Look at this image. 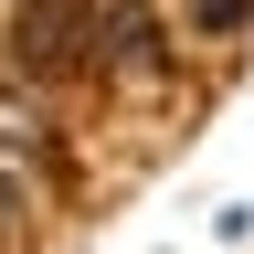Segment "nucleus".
I'll list each match as a JSON object with an SVG mask.
<instances>
[{
	"label": "nucleus",
	"instance_id": "f03ea898",
	"mask_svg": "<svg viewBox=\"0 0 254 254\" xmlns=\"http://www.w3.org/2000/svg\"><path fill=\"white\" fill-rule=\"evenodd\" d=\"M95 53H117L127 74H159V64H170V43H159V21L138 0H106V11H95Z\"/></svg>",
	"mask_w": 254,
	"mask_h": 254
},
{
	"label": "nucleus",
	"instance_id": "f257e3e1",
	"mask_svg": "<svg viewBox=\"0 0 254 254\" xmlns=\"http://www.w3.org/2000/svg\"><path fill=\"white\" fill-rule=\"evenodd\" d=\"M85 11H74V0H21V11H11V53L32 64V74H64V64H74L85 53Z\"/></svg>",
	"mask_w": 254,
	"mask_h": 254
},
{
	"label": "nucleus",
	"instance_id": "20e7f679",
	"mask_svg": "<svg viewBox=\"0 0 254 254\" xmlns=\"http://www.w3.org/2000/svg\"><path fill=\"white\" fill-rule=\"evenodd\" d=\"M32 127H43V117H32V106H11V95H0V138H32Z\"/></svg>",
	"mask_w": 254,
	"mask_h": 254
},
{
	"label": "nucleus",
	"instance_id": "7ed1b4c3",
	"mask_svg": "<svg viewBox=\"0 0 254 254\" xmlns=\"http://www.w3.org/2000/svg\"><path fill=\"white\" fill-rule=\"evenodd\" d=\"M244 11H254V0H190V21H201V32H233Z\"/></svg>",
	"mask_w": 254,
	"mask_h": 254
},
{
	"label": "nucleus",
	"instance_id": "39448f33",
	"mask_svg": "<svg viewBox=\"0 0 254 254\" xmlns=\"http://www.w3.org/2000/svg\"><path fill=\"white\" fill-rule=\"evenodd\" d=\"M0 212H11V180H0Z\"/></svg>",
	"mask_w": 254,
	"mask_h": 254
}]
</instances>
